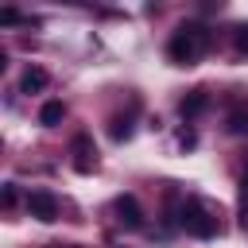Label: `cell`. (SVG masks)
I'll list each match as a JSON object with an SVG mask.
<instances>
[{
    "mask_svg": "<svg viewBox=\"0 0 248 248\" xmlns=\"http://www.w3.org/2000/svg\"><path fill=\"white\" fill-rule=\"evenodd\" d=\"M209 50V27L205 23H178L174 27V35H170V43H167V54H170V62H178V66H194L202 54Z\"/></svg>",
    "mask_w": 248,
    "mask_h": 248,
    "instance_id": "6da1fadb",
    "label": "cell"
},
{
    "mask_svg": "<svg viewBox=\"0 0 248 248\" xmlns=\"http://www.w3.org/2000/svg\"><path fill=\"white\" fill-rule=\"evenodd\" d=\"M178 225H182L190 236H198V240H213V236H217V217L209 213V205H205L202 198H186V202H182Z\"/></svg>",
    "mask_w": 248,
    "mask_h": 248,
    "instance_id": "7a4b0ae2",
    "label": "cell"
},
{
    "mask_svg": "<svg viewBox=\"0 0 248 248\" xmlns=\"http://www.w3.org/2000/svg\"><path fill=\"white\" fill-rule=\"evenodd\" d=\"M27 213H31L35 221H54V217H58V198H54L50 190H31V194H27Z\"/></svg>",
    "mask_w": 248,
    "mask_h": 248,
    "instance_id": "3957f363",
    "label": "cell"
},
{
    "mask_svg": "<svg viewBox=\"0 0 248 248\" xmlns=\"http://www.w3.org/2000/svg\"><path fill=\"white\" fill-rule=\"evenodd\" d=\"M112 213H116V221H120L124 229H140V225H143V209H140L136 194H120V198L112 202Z\"/></svg>",
    "mask_w": 248,
    "mask_h": 248,
    "instance_id": "277c9868",
    "label": "cell"
},
{
    "mask_svg": "<svg viewBox=\"0 0 248 248\" xmlns=\"http://www.w3.org/2000/svg\"><path fill=\"white\" fill-rule=\"evenodd\" d=\"M70 151H74V167L81 170V174H89V170H97V147H93V140L81 132V136H74V143H70Z\"/></svg>",
    "mask_w": 248,
    "mask_h": 248,
    "instance_id": "5b68a950",
    "label": "cell"
},
{
    "mask_svg": "<svg viewBox=\"0 0 248 248\" xmlns=\"http://www.w3.org/2000/svg\"><path fill=\"white\" fill-rule=\"evenodd\" d=\"M205 105H209V93H205V89H190V93H186V97L178 101V112H182V116L190 120V116H198V112H202Z\"/></svg>",
    "mask_w": 248,
    "mask_h": 248,
    "instance_id": "8992f818",
    "label": "cell"
},
{
    "mask_svg": "<svg viewBox=\"0 0 248 248\" xmlns=\"http://www.w3.org/2000/svg\"><path fill=\"white\" fill-rule=\"evenodd\" d=\"M46 81H50V78H46L43 66H27L23 78H19V89H23V93H39V89H46Z\"/></svg>",
    "mask_w": 248,
    "mask_h": 248,
    "instance_id": "52a82bcc",
    "label": "cell"
},
{
    "mask_svg": "<svg viewBox=\"0 0 248 248\" xmlns=\"http://www.w3.org/2000/svg\"><path fill=\"white\" fill-rule=\"evenodd\" d=\"M62 116H66V105H62V101H46V105L39 108V124H43V128L62 124Z\"/></svg>",
    "mask_w": 248,
    "mask_h": 248,
    "instance_id": "ba28073f",
    "label": "cell"
},
{
    "mask_svg": "<svg viewBox=\"0 0 248 248\" xmlns=\"http://www.w3.org/2000/svg\"><path fill=\"white\" fill-rule=\"evenodd\" d=\"M108 136H112L116 143L132 140V116H112V124H108Z\"/></svg>",
    "mask_w": 248,
    "mask_h": 248,
    "instance_id": "9c48e42d",
    "label": "cell"
},
{
    "mask_svg": "<svg viewBox=\"0 0 248 248\" xmlns=\"http://www.w3.org/2000/svg\"><path fill=\"white\" fill-rule=\"evenodd\" d=\"M229 132L232 136H244L248 132V108H232L229 112Z\"/></svg>",
    "mask_w": 248,
    "mask_h": 248,
    "instance_id": "30bf717a",
    "label": "cell"
},
{
    "mask_svg": "<svg viewBox=\"0 0 248 248\" xmlns=\"http://www.w3.org/2000/svg\"><path fill=\"white\" fill-rule=\"evenodd\" d=\"M232 50H236V54H248V23L232 27Z\"/></svg>",
    "mask_w": 248,
    "mask_h": 248,
    "instance_id": "8fae6325",
    "label": "cell"
},
{
    "mask_svg": "<svg viewBox=\"0 0 248 248\" xmlns=\"http://www.w3.org/2000/svg\"><path fill=\"white\" fill-rule=\"evenodd\" d=\"M240 229H248V174L240 178Z\"/></svg>",
    "mask_w": 248,
    "mask_h": 248,
    "instance_id": "7c38bea8",
    "label": "cell"
},
{
    "mask_svg": "<svg viewBox=\"0 0 248 248\" xmlns=\"http://www.w3.org/2000/svg\"><path fill=\"white\" fill-rule=\"evenodd\" d=\"M19 19H23V16H19L16 8H4V12H0V23H4V27H12V23H19Z\"/></svg>",
    "mask_w": 248,
    "mask_h": 248,
    "instance_id": "4fadbf2b",
    "label": "cell"
},
{
    "mask_svg": "<svg viewBox=\"0 0 248 248\" xmlns=\"http://www.w3.org/2000/svg\"><path fill=\"white\" fill-rule=\"evenodd\" d=\"M12 202H16V186L8 182V186H4V205H12Z\"/></svg>",
    "mask_w": 248,
    "mask_h": 248,
    "instance_id": "5bb4252c",
    "label": "cell"
}]
</instances>
